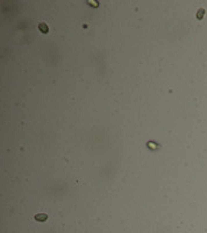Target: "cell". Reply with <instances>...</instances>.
<instances>
[{
  "label": "cell",
  "mask_w": 207,
  "mask_h": 233,
  "mask_svg": "<svg viewBox=\"0 0 207 233\" xmlns=\"http://www.w3.org/2000/svg\"><path fill=\"white\" fill-rule=\"evenodd\" d=\"M35 219H36L37 222H44V220L48 219V216L45 215V213H39V215L35 216Z\"/></svg>",
  "instance_id": "obj_1"
},
{
  "label": "cell",
  "mask_w": 207,
  "mask_h": 233,
  "mask_svg": "<svg viewBox=\"0 0 207 233\" xmlns=\"http://www.w3.org/2000/svg\"><path fill=\"white\" fill-rule=\"evenodd\" d=\"M39 29L41 30L42 33H48L49 32V29H48V26L44 24V22H42V24L39 25Z\"/></svg>",
  "instance_id": "obj_2"
}]
</instances>
